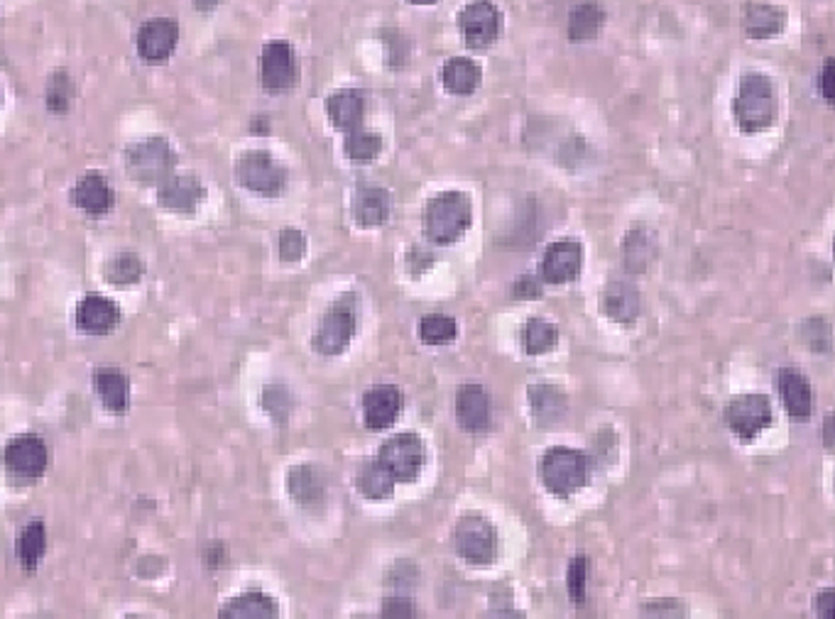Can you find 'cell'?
I'll return each mask as SVG.
<instances>
[{
    "label": "cell",
    "instance_id": "cell-1",
    "mask_svg": "<svg viewBox=\"0 0 835 619\" xmlns=\"http://www.w3.org/2000/svg\"><path fill=\"white\" fill-rule=\"evenodd\" d=\"M733 113L745 132H762L772 126L777 118V94L772 79L760 72L742 74L738 94H735Z\"/></svg>",
    "mask_w": 835,
    "mask_h": 619
},
{
    "label": "cell",
    "instance_id": "cell-2",
    "mask_svg": "<svg viewBox=\"0 0 835 619\" xmlns=\"http://www.w3.org/2000/svg\"><path fill=\"white\" fill-rule=\"evenodd\" d=\"M474 220V204L464 192H442L424 208V230L436 246H452Z\"/></svg>",
    "mask_w": 835,
    "mask_h": 619
},
{
    "label": "cell",
    "instance_id": "cell-3",
    "mask_svg": "<svg viewBox=\"0 0 835 619\" xmlns=\"http://www.w3.org/2000/svg\"><path fill=\"white\" fill-rule=\"evenodd\" d=\"M590 466L584 453L568 446H552L540 458V478L556 497L578 492L588 482Z\"/></svg>",
    "mask_w": 835,
    "mask_h": 619
},
{
    "label": "cell",
    "instance_id": "cell-4",
    "mask_svg": "<svg viewBox=\"0 0 835 619\" xmlns=\"http://www.w3.org/2000/svg\"><path fill=\"white\" fill-rule=\"evenodd\" d=\"M358 328V296L356 292L340 294L326 308L314 330V348L322 356H338L348 348Z\"/></svg>",
    "mask_w": 835,
    "mask_h": 619
},
{
    "label": "cell",
    "instance_id": "cell-5",
    "mask_svg": "<svg viewBox=\"0 0 835 619\" xmlns=\"http://www.w3.org/2000/svg\"><path fill=\"white\" fill-rule=\"evenodd\" d=\"M126 170L133 182L160 184L174 170V150L167 140L158 135L135 142L126 152Z\"/></svg>",
    "mask_w": 835,
    "mask_h": 619
},
{
    "label": "cell",
    "instance_id": "cell-6",
    "mask_svg": "<svg viewBox=\"0 0 835 619\" xmlns=\"http://www.w3.org/2000/svg\"><path fill=\"white\" fill-rule=\"evenodd\" d=\"M454 546L464 561L474 566H488L498 556V532L486 517H460L454 529Z\"/></svg>",
    "mask_w": 835,
    "mask_h": 619
},
{
    "label": "cell",
    "instance_id": "cell-7",
    "mask_svg": "<svg viewBox=\"0 0 835 619\" xmlns=\"http://www.w3.org/2000/svg\"><path fill=\"white\" fill-rule=\"evenodd\" d=\"M236 180L252 194L278 196L288 186V170L270 152L252 150L236 162Z\"/></svg>",
    "mask_w": 835,
    "mask_h": 619
},
{
    "label": "cell",
    "instance_id": "cell-8",
    "mask_svg": "<svg viewBox=\"0 0 835 619\" xmlns=\"http://www.w3.org/2000/svg\"><path fill=\"white\" fill-rule=\"evenodd\" d=\"M378 460L390 470L394 482H412L424 468V441L412 431L394 434L380 446Z\"/></svg>",
    "mask_w": 835,
    "mask_h": 619
},
{
    "label": "cell",
    "instance_id": "cell-9",
    "mask_svg": "<svg viewBox=\"0 0 835 619\" xmlns=\"http://www.w3.org/2000/svg\"><path fill=\"white\" fill-rule=\"evenodd\" d=\"M460 37L470 50H488L502 30V13L492 0H474L458 13Z\"/></svg>",
    "mask_w": 835,
    "mask_h": 619
},
{
    "label": "cell",
    "instance_id": "cell-10",
    "mask_svg": "<svg viewBox=\"0 0 835 619\" xmlns=\"http://www.w3.org/2000/svg\"><path fill=\"white\" fill-rule=\"evenodd\" d=\"M260 76L262 86L272 94L290 91L300 82V62H296V52L290 42L274 40L262 47Z\"/></svg>",
    "mask_w": 835,
    "mask_h": 619
},
{
    "label": "cell",
    "instance_id": "cell-11",
    "mask_svg": "<svg viewBox=\"0 0 835 619\" xmlns=\"http://www.w3.org/2000/svg\"><path fill=\"white\" fill-rule=\"evenodd\" d=\"M725 422L740 438H755L772 424V402L764 394H738L725 406Z\"/></svg>",
    "mask_w": 835,
    "mask_h": 619
},
{
    "label": "cell",
    "instance_id": "cell-12",
    "mask_svg": "<svg viewBox=\"0 0 835 619\" xmlns=\"http://www.w3.org/2000/svg\"><path fill=\"white\" fill-rule=\"evenodd\" d=\"M3 456H6L8 470L18 475V478L35 480L47 470V446H45V441L35 434L15 436L6 446Z\"/></svg>",
    "mask_w": 835,
    "mask_h": 619
},
{
    "label": "cell",
    "instance_id": "cell-13",
    "mask_svg": "<svg viewBox=\"0 0 835 619\" xmlns=\"http://www.w3.org/2000/svg\"><path fill=\"white\" fill-rule=\"evenodd\" d=\"M180 42V25L170 18L148 20L138 32V54L148 64H164Z\"/></svg>",
    "mask_w": 835,
    "mask_h": 619
},
{
    "label": "cell",
    "instance_id": "cell-14",
    "mask_svg": "<svg viewBox=\"0 0 835 619\" xmlns=\"http://www.w3.org/2000/svg\"><path fill=\"white\" fill-rule=\"evenodd\" d=\"M584 268V246L576 240H556L544 250L542 280L552 284H564L576 280Z\"/></svg>",
    "mask_w": 835,
    "mask_h": 619
},
{
    "label": "cell",
    "instance_id": "cell-15",
    "mask_svg": "<svg viewBox=\"0 0 835 619\" xmlns=\"http://www.w3.org/2000/svg\"><path fill=\"white\" fill-rule=\"evenodd\" d=\"M206 189L194 174H170L167 180L160 182L158 202L162 208H167L172 214H194L199 204L204 202Z\"/></svg>",
    "mask_w": 835,
    "mask_h": 619
},
{
    "label": "cell",
    "instance_id": "cell-16",
    "mask_svg": "<svg viewBox=\"0 0 835 619\" xmlns=\"http://www.w3.org/2000/svg\"><path fill=\"white\" fill-rule=\"evenodd\" d=\"M402 394L394 384H372L362 394V422L370 431L390 428L400 416Z\"/></svg>",
    "mask_w": 835,
    "mask_h": 619
},
{
    "label": "cell",
    "instance_id": "cell-17",
    "mask_svg": "<svg viewBox=\"0 0 835 619\" xmlns=\"http://www.w3.org/2000/svg\"><path fill=\"white\" fill-rule=\"evenodd\" d=\"M72 202L89 216H106L113 208L116 194L104 174L86 172L72 189Z\"/></svg>",
    "mask_w": 835,
    "mask_h": 619
},
{
    "label": "cell",
    "instance_id": "cell-18",
    "mask_svg": "<svg viewBox=\"0 0 835 619\" xmlns=\"http://www.w3.org/2000/svg\"><path fill=\"white\" fill-rule=\"evenodd\" d=\"M456 419L466 431H482L490 424V394L482 384L468 382L456 394Z\"/></svg>",
    "mask_w": 835,
    "mask_h": 619
},
{
    "label": "cell",
    "instance_id": "cell-19",
    "mask_svg": "<svg viewBox=\"0 0 835 619\" xmlns=\"http://www.w3.org/2000/svg\"><path fill=\"white\" fill-rule=\"evenodd\" d=\"M118 321H120V308L101 294H89L86 300H82L79 308H76V326L86 330V334H94V336L108 334V330H113L118 326Z\"/></svg>",
    "mask_w": 835,
    "mask_h": 619
},
{
    "label": "cell",
    "instance_id": "cell-20",
    "mask_svg": "<svg viewBox=\"0 0 835 619\" xmlns=\"http://www.w3.org/2000/svg\"><path fill=\"white\" fill-rule=\"evenodd\" d=\"M326 113L338 130H356L366 116V94L360 88H338L326 98Z\"/></svg>",
    "mask_w": 835,
    "mask_h": 619
},
{
    "label": "cell",
    "instance_id": "cell-21",
    "mask_svg": "<svg viewBox=\"0 0 835 619\" xmlns=\"http://www.w3.org/2000/svg\"><path fill=\"white\" fill-rule=\"evenodd\" d=\"M392 202L382 186H358L354 194V218L360 228H378L390 218Z\"/></svg>",
    "mask_w": 835,
    "mask_h": 619
},
{
    "label": "cell",
    "instance_id": "cell-22",
    "mask_svg": "<svg viewBox=\"0 0 835 619\" xmlns=\"http://www.w3.org/2000/svg\"><path fill=\"white\" fill-rule=\"evenodd\" d=\"M777 390L782 394L789 416L809 419L813 409V392L809 380L794 368H782L777 372Z\"/></svg>",
    "mask_w": 835,
    "mask_h": 619
},
{
    "label": "cell",
    "instance_id": "cell-23",
    "mask_svg": "<svg viewBox=\"0 0 835 619\" xmlns=\"http://www.w3.org/2000/svg\"><path fill=\"white\" fill-rule=\"evenodd\" d=\"M527 397H530V409H532L534 422L540 426L559 424L568 409L566 394L564 390H559L556 384H549V382L530 384Z\"/></svg>",
    "mask_w": 835,
    "mask_h": 619
},
{
    "label": "cell",
    "instance_id": "cell-24",
    "mask_svg": "<svg viewBox=\"0 0 835 619\" xmlns=\"http://www.w3.org/2000/svg\"><path fill=\"white\" fill-rule=\"evenodd\" d=\"M787 25V13L777 6L747 3L742 10V28L752 40H769Z\"/></svg>",
    "mask_w": 835,
    "mask_h": 619
},
{
    "label": "cell",
    "instance_id": "cell-25",
    "mask_svg": "<svg viewBox=\"0 0 835 619\" xmlns=\"http://www.w3.org/2000/svg\"><path fill=\"white\" fill-rule=\"evenodd\" d=\"M288 490L290 497L302 507H318L326 497V482L324 475L314 466H294L288 475Z\"/></svg>",
    "mask_w": 835,
    "mask_h": 619
},
{
    "label": "cell",
    "instance_id": "cell-26",
    "mask_svg": "<svg viewBox=\"0 0 835 619\" xmlns=\"http://www.w3.org/2000/svg\"><path fill=\"white\" fill-rule=\"evenodd\" d=\"M640 292L630 282H610L603 292V312L618 324H630L640 316Z\"/></svg>",
    "mask_w": 835,
    "mask_h": 619
},
{
    "label": "cell",
    "instance_id": "cell-27",
    "mask_svg": "<svg viewBox=\"0 0 835 619\" xmlns=\"http://www.w3.org/2000/svg\"><path fill=\"white\" fill-rule=\"evenodd\" d=\"M438 79L454 96H470L480 84V66L468 57H452L438 69Z\"/></svg>",
    "mask_w": 835,
    "mask_h": 619
},
{
    "label": "cell",
    "instance_id": "cell-28",
    "mask_svg": "<svg viewBox=\"0 0 835 619\" xmlns=\"http://www.w3.org/2000/svg\"><path fill=\"white\" fill-rule=\"evenodd\" d=\"M94 387L106 409H111L113 414H126L130 404V382L120 370H98L94 374Z\"/></svg>",
    "mask_w": 835,
    "mask_h": 619
},
{
    "label": "cell",
    "instance_id": "cell-29",
    "mask_svg": "<svg viewBox=\"0 0 835 619\" xmlns=\"http://www.w3.org/2000/svg\"><path fill=\"white\" fill-rule=\"evenodd\" d=\"M603 20H606V13H603V8L596 3V0H584V3L574 6L568 13V40L571 42L596 40V35L603 28Z\"/></svg>",
    "mask_w": 835,
    "mask_h": 619
},
{
    "label": "cell",
    "instance_id": "cell-30",
    "mask_svg": "<svg viewBox=\"0 0 835 619\" xmlns=\"http://www.w3.org/2000/svg\"><path fill=\"white\" fill-rule=\"evenodd\" d=\"M356 488L368 500H384V497H392L394 478L378 458H372L360 466L356 475Z\"/></svg>",
    "mask_w": 835,
    "mask_h": 619
},
{
    "label": "cell",
    "instance_id": "cell-31",
    "mask_svg": "<svg viewBox=\"0 0 835 619\" xmlns=\"http://www.w3.org/2000/svg\"><path fill=\"white\" fill-rule=\"evenodd\" d=\"M278 602H274L265 593H246L240 598H234L226 602L221 610V617L226 619H270L278 617Z\"/></svg>",
    "mask_w": 835,
    "mask_h": 619
},
{
    "label": "cell",
    "instance_id": "cell-32",
    "mask_svg": "<svg viewBox=\"0 0 835 619\" xmlns=\"http://www.w3.org/2000/svg\"><path fill=\"white\" fill-rule=\"evenodd\" d=\"M45 546H47L45 524L30 522L23 532L18 534V541H15V554H18L20 566L28 571H35L42 556H45Z\"/></svg>",
    "mask_w": 835,
    "mask_h": 619
},
{
    "label": "cell",
    "instance_id": "cell-33",
    "mask_svg": "<svg viewBox=\"0 0 835 619\" xmlns=\"http://www.w3.org/2000/svg\"><path fill=\"white\" fill-rule=\"evenodd\" d=\"M344 150L348 154V160H354V162H372L382 152V135H380V132L362 130V128L348 130L346 142H344Z\"/></svg>",
    "mask_w": 835,
    "mask_h": 619
},
{
    "label": "cell",
    "instance_id": "cell-34",
    "mask_svg": "<svg viewBox=\"0 0 835 619\" xmlns=\"http://www.w3.org/2000/svg\"><path fill=\"white\" fill-rule=\"evenodd\" d=\"M104 274L113 286H130L142 280V274H145V264H142L140 258L133 256V252H123V256H116L113 260L106 262Z\"/></svg>",
    "mask_w": 835,
    "mask_h": 619
},
{
    "label": "cell",
    "instance_id": "cell-35",
    "mask_svg": "<svg viewBox=\"0 0 835 619\" xmlns=\"http://www.w3.org/2000/svg\"><path fill=\"white\" fill-rule=\"evenodd\" d=\"M522 338L530 356H542L559 343V328L544 318H530L522 330Z\"/></svg>",
    "mask_w": 835,
    "mask_h": 619
},
{
    "label": "cell",
    "instance_id": "cell-36",
    "mask_svg": "<svg viewBox=\"0 0 835 619\" xmlns=\"http://www.w3.org/2000/svg\"><path fill=\"white\" fill-rule=\"evenodd\" d=\"M456 334H458V326L452 316L432 314L420 321V338L424 343H430V346H444V343H452Z\"/></svg>",
    "mask_w": 835,
    "mask_h": 619
},
{
    "label": "cell",
    "instance_id": "cell-37",
    "mask_svg": "<svg viewBox=\"0 0 835 619\" xmlns=\"http://www.w3.org/2000/svg\"><path fill=\"white\" fill-rule=\"evenodd\" d=\"M262 406L278 424H284L294 409V397L284 384H268L262 392Z\"/></svg>",
    "mask_w": 835,
    "mask_h": 619
},
{
    "label": "cell",
    "instance_id": "cell-38",
    "mask_svg": "<svg viewBox=\"0 0 835 619\" xmlns=\"http://www.w3.org/2000/svg\"><path fill=\"white\" fill-rule=\"evenodd\" d=\"M74 98V86L67 72H54L47 84V106L52 113H64Z\"/></svg>",
    "mask_w": 835,
    "mask_h": 619
},
{
    "label": "cell",
    "instance_id": "cell-39",
    "mask_svg": "<svg viewBox=\"0 0 835 619\" xmlns=\"http://www.w3.org/2000/svg\"><path fill=\"white\" fill-rule=\"evenodd\" d=\"M586 578H588V558L586 556H576L574 561H571L568 578H566L568 595H571V600H574L576 605H581V602L586 600Z\"/></svg>",
    "mask_w": 835,
    "mask_h": 619
},
{
    "label": "cell",
    "instance_id": "cell-40",
    "mask_svg": "<svg viewBox=\"0 0 835 619\" xmlns=\"http://www.w3.org/2000/svg\"><path fill=\"white\" fill-rule=\"evenodd\" d=\"M304 252H306V240L302 236V230L284 228L280 234V258L284 262H296L304 258Z\"/></svg>",
    "mask_w": 835,
    "mask_h": 619
},
{
    "label": "cell",
    "instance_id": "cell-41",
    "mask_svg": "<svg viewBox=\"0 0 835 619\" xmlns=\"http://www.w3.org/2000/svg\"><path fill=\"white\" fill-rule=\"evenodd\" d=\"M382 615L384 617H414L416 610L410 598H404V595H392V598L382 602Z\"/></svg>",
    "mask_w": 835,
    "mask_h": 619
},
{
    "label": "cell",
    "instance_id": "cell-42",
    "mask_svg": "<svg viewBox=\"0 0 835 619\" xmlns=\"http://www.w3.org/2000/svg\"><path fill=\"white\" fill-rule=\"evenodd\" d=\"M835 593L833 590H823L821 595H816V600H813V610H816L818 617L823 619H833L835 615Z\"/></svg>",
    "mask_w": 835,
    "mask_h": 619
},
{
    "label": "cell",
    "instance_id": "cell-43",
    "mask_svg": "<svg viewBox=\"0 0 835 619\" xmlns=\"http://www.w3.org/2000/svg\"><path fill=\"white\" fill-rule=\"evenodd\" d=\"M831 82H833V59H826V64H823V72H821V94L828 104H833Z\"/></svg>",
    "mask_w": 835,
    "mask_h": 619
},
{
    "label": "cell",
    "instance_id": "cell-44",
    "mask_svg": "<svg viewBox=\"0 0 835 619\" xmlns=\"http://www.w3.org/2000/svg\"><path fill=\"white\" fill-rule=\"evenodd\" d=\"M536 294H540V286H536L534 278H524L514 284V296H536Z\"/></svg>",
    "mask_w": 835,
    "mask_h": 619
},
{
    "label": "cell",
    "instance_id": "cell-45",
    "mask_svg": "<svg viewBox=\"0 0 835 619\" xmlns=\"http://www.w3.org/2000/svg\"><path fill=\"white\" fill-rule=\"evenodd\" d=\"M823 431H826V446L831 448V446H833V438H831V416H826V426H823Z\"/></svg>",
    "mask_w": 835,
    "mask_h": 619
},
{
    "label": "cell",
    "instance_id": "cell-46",
    "mask_svg": "<svg viewBox=\"0 0 835 619\" xmlns=\"http://www.w3.org/2000/svg\"><path fill=\"white\" fill-rule=\"evenodd\" d=\"M410 3H414V6H434L436 0H410Z\"/></svg>",
    "mask_w": 835,
    "mask_h": 619
},
{
    "label": "cell",
    "instance_id": "cell-47",
    "mask_svg": "<svg viewBox=\"0 0 835 619\" xmlns=\"http://www.w3.org/2000/svg\"><path fill=\"white\" fill-rule=\"evenodd\" d=\"M0 104H3V88H0Z\"/></svg>",
    "mask_w": 835,
    "mask_h": 619
}]
</instances>
